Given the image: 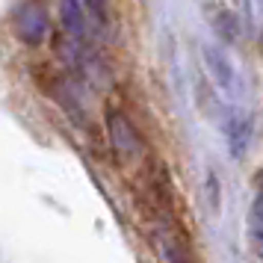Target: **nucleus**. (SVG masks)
<instances>
[{"instance_id":"nucleus-6","label":"nucleus","mask_w":263,"mask_h":263,"mask_svg":"<svg viewBox=\"0 0 263 263\" xmlns=\"http://www.w3.org/2000/svg\"><path fill=\"white\" fill-rule=\"evenodd\" d=\"M62 24H65V33L77 42L86 39V27H89V15H86V6L80 0H62Z\"/></svg>"},{"instance_id":"nucleus-4","label":"nucleus","mask_w":263,"mask_h":263,"mask_svg":"<svg viewBox=\"0 0 263 263\" xmlns=\"http://www.w3.org/2000/svg\"><path fill=\"white\" fill-rule=\"evenodd\" d=\"M251 133H254V124H251L249 112H239V109H231L225 119V136H228V148H231V157H246L251 145Z\"/></svg>"},{"instance_id":"nucleus-1","label":"nucleus","mask_w":263,"mask_h":263,"mask_svg":"<svg viewBox=\"0 0 263 263\" xmlns=\"http://www.w3.org/2000/svg\"><path fill=\"white\" fill-rule=\"evenodd\" d=\"M157 242H160V251H163L166 263H195L190 249V237L180 231L178 222L168 219V213H163L160 222H157Z\"/></svg>"},{"instance_id":"nucleus-2","label":"nucleus","mask_w":263,"mask_h":263,"mask_svg":"<svg viewBox=\"0 0 263 263\" xmlns=\"http://www.w3.org/2000/svg\"><path fill=\"white\" fill-rule=\"evenodd\" d=\"M15 36L24 45H42L48 39V15L39 3H24L15 12Z\"/></svg>"},{"instance_id":"nucleus-7","label":"nucleus","mask_w":263,"mask_h":263,"mask_svg":"<svg viewBox=\"0 0 263 263\" xmlns=\"http://www.w3.org/2000/svg\"><path fill=\"white\" fill-rule=\"evenodd\" d=\"M249 239H251V251L263 260V186L254 192L251 201V213H249Z\"/></svg>"},{"instance_id":"nucleus-8","label":"nucleus","mask_w":263,"mask_h":263,"mask_svg":"<svg viewBox=\"0 0 263 263\" xmlns=\"http://www.w3.org/2000/svg\"><path fill=\"white\" fill-rule=\"evenodd\" d=\"M86 15H89V21L101 30V27L107 24V3L104 0H86Z\"/></svg>"},{"instance_id":"nucleus-3","label":"nucleus","mask_w":263,"mask_h":263,"mask_svg":"<svg viewBox=\"0 0 263 263\" xmlns=\"http://www.w3.org/2000/svg\"><path fill=\"white\" fill-rule=\"evenodd\" d=\"M109 139H112V151L124 163L142 157V139H139V133L133 130V124L121 112H109Z\"/></svg>"},{"instance_id":"nucleus-9","label":"nucleus","mask_w":263,"mask_h":263,"mask_svg":"<svg viewBox=\"0 0 263 263\" xmlns=\"http://www.w3.org/2000/svg\"><path fill=\"white\" fill-rule=\"evenodd\" d=\"M249 30H263V0H249Z\"/></svg>"},{"instance_id":"nucleus-5","label":"nucleus","mask_w":263,"mask_h":263,"mask_svg":"<svg viewBox=\"0 0 263 263\" xmlns=\"http://www.w3.org/2000/svg\"><path fill=\"white\" fill-rule=\"evenodd\" d=\"M204 62H207L210 77L216 80V86H219V89H225V92H234L237 77H234V65L228 62L225 53H222L219 48H204Z\"/></svg>"}]
</instances>
